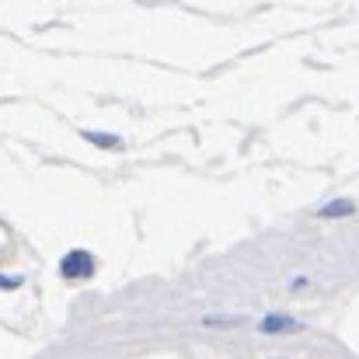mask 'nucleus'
<instances>
[{
	"label": "nucleus",
	"instance_id": "nucleus-1",
	"mask_svg": "<svg viewBox=\"0 0 359 359\" xmlns=\"http://www.w3.org/2000/svg\"><path fill=\"white\" fill-rule=\"evenodd\" d=\"M60 276H63V279H88V276H95V258H91V251H84V248L67 251V255L60 258Z\"/></svg>",
	"mask_w": 359,
	"mask_h": 359
},
{
	"label": "nucleus",
	"instance_id": "nucleus-2",
	"mask_svg": "<svg viewBox=\"0 0 359 359\" xmlns=\"http://www.w3.org/2000/svg\"><path fill=\"white\" fill-rule=\"evenodd\" d=\"M300 328L304 325L290 314H269V318L258 321V332H265V335H286V332H300Z\"/></svg>",
	"mask_w": 359,
	"mask_h": 359
},
{
	"label": "nucleus",
	"instance_id": "nucleus-3",
	"mask_svg": "<svg viewBox=\"0 0 359 359\" xmlns=\"http://www.w3.org/2000/svg\"><path fill=\"white\" fill-rule=\"evenodd\" d=\"M353 213H356V203H349V199H335V203L318 210L321 220H339V217H353Z\"/></svg>",
	"mask_w": 359,
	"mask_h": 359
},
{
	"label": "nucleus",
	"instance_id": "nucleus-4",
	"mask_svg": "<svg viewBox=\"0 0 359 359\" xmlns=\"http://www.w3.org/2000/svg\"><path fill=\"white\" fill-rule=\"evenodd\" d=\"M84 140H88V143H98V147H109V150H112V147H122L119 136H112V133H95V129H84Z\"/></svg>",
	"mask_w": 359,
	"mask_h": 359
},
{
	"label": "nucleus",
	"instance_id": "nucleus-5",
	"mask_svg": "<svg viewBox=\"0 0 359 359\" xmlns=\"http://www.w3.org/2000/svg\"><path fill=\"white\" fill-rule=\"evenodd\" d=\"M0 286H4V290H14V286H21V276H11V279L0 276Z\"/></svg>",
	"mask_w": 359,
	"mask_h": 359
}]
</instances>
